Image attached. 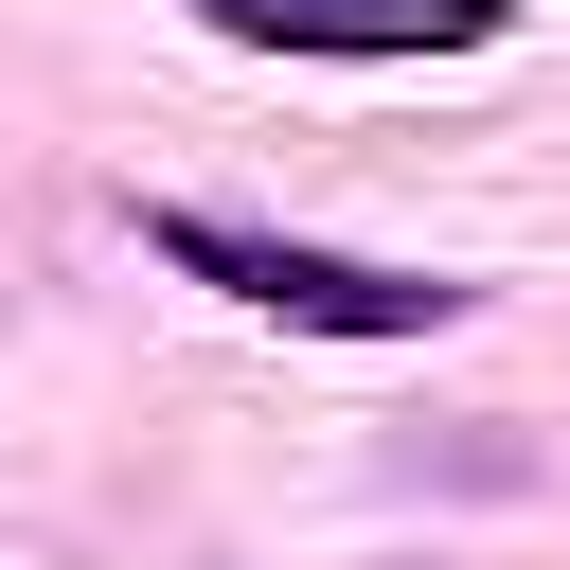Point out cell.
Returning <instances> with one entry per match:
<instances>
[{"label": "cell", "mask_w": 570, "mask_h": 570, "mask_svg": "<svg viewBox=\"0 0 570 570\" xmlns=\"http://www.w3.org/2000/svg\"><path fill=\"white\" fill-rule=\"evenodd\" d=\"M160 267H196L214 303H249L285 338H445L463 321V285L374 267V249H303V232H249V214H160Z\"/></svg>", "instance_id": "1"}, {"label": "cell", "mask_w": 570, "mask_h": 570, "mask_svg": "<svg viewBox=\"0 0 570 570\" xmlns=\"http://www.w3.org/2000/svg\"><path fill=\"white\" fill-rule=\"evenodd\" d=\"M249 53H481L499 0H196Z\"/></svg>", "instance_id": "2"}]
</instances>
